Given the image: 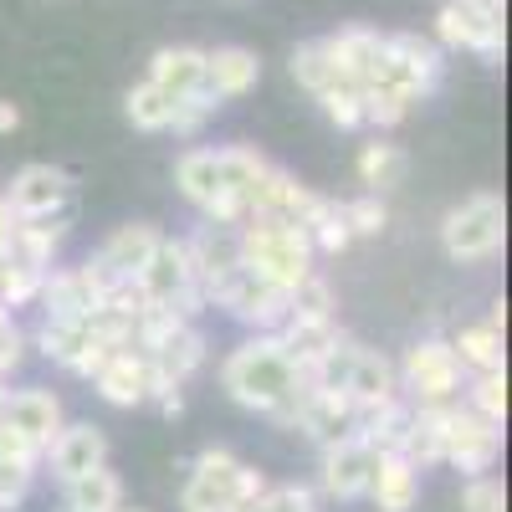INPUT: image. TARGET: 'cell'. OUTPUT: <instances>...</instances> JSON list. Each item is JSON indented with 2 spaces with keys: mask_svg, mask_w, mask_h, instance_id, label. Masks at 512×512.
I'll return each instance as SVG.
<instances>
[{
  "mask_svg": "<svg viewBox=\"0 0 512 512\" xmlns=\"http://www.w3.org/2000/svg\"><path fill=\"white\" fill-rule=\"evenodd\" d=\"M221 390L236 405L297 431V415H303V405L313 395V379L292 364V354L277 333H246L221 359Z\"/></svg>",
  "mask_w": 512,
  "mask_h": 512,
  "instance_id": "obj_1",
  "label": "cell"
},
{
  "mask_svg": "<svg viewBox=\"0 0 512 512\" xmlns=\"http://www.w3.org/2000/svg\"><path fill=\"white\" fill-rule=\"evenodd\" d=\"M236 241H241V267L256 272L262 282H272V287L287 292V297L318 272V256H313L308 231L292 226V221L251 216L246 226H236Z\"/></svg>",
  "mask_w": 512,
  "mask_h": 512,
  "instance_id": "obj_2",
  "label": "cell"
},
{
  "mask_svg": "<svg viewBox=\"0 0 512 512\" xmlns=\"http://www.w3.org/2000/svg\"><path fill=\"white\" fill-rule=\"evenodd\" d=\"M502 241H507V205L492 190L466 195L461 205H451L441 216V251L461 267L492 262V256L502 251Z\"/></svg>",
  "mask_w": 512,
  "mask_h": 512,
  "instance_id": "obj_3",
  "label": "cell"
},
{
  "mask_svg": "<svg viewBox=\"0 0 512 512\" xmlns=\"http://www.w3.org/2000/svg\"><path fill=\"white\" fill-rule=\"evenodd\" d=\"M175 185L200 210V221H216V226H246L251 221V205L231 185L226 149H185L180 164H175Z\"/></svg>",
  "mask_w": 512,
  "mask_h": 512,
  "instance_id": "obj_4",
  "label": "cell"
},
{
  "mask_svg": "<svg viewBox=\"0 0 512 512\" xmlns=\"http://www.w3.org/2000/svg\"><path fill=\"white\" fill-rule=\"evenodd\" d=\"M400 374V395L410 405H456L466 390V369L451 349V338H415L405 349V359L395 364Z\"/></svg>",
  "mask_w": 512,
  "mask_h": 512,
  "instance_id": "obj_5",
  "label": "cell"
},
{
  "mask_svg": "<svg viewBox=\"0 0 512 512\" xmlns=\"http://www.w3.org/2000/svg\"><path fill=\"white\" fill-rule=\"evenodd\" d=\"M139 297H144V308H175L185 323H195L210 303H205V292L195 287V272H190V256H185V241L180 236H164L149 256V267L139 272Z\"/></svg>",
  "mask_w": 512,
  "mask_h": 512,
  "instance_id": "obj_6",
  "label": "cell"
},
{
  "mask_svg": "<svg viewBox=\"0 0 512 512\" xmlns=\"http://www.w3.org/2000/svg\"><path fill=\"white\" fill-rule=\"evenodd\" d=\"M210 308H221L226 318H236V323L251 328V333H277V328L287 323V313H292V297L277 292L272 282H262L256 272L236 267L216 292H210Z\"/></svg>",
  "mask_w": 512,
  "mask_h": 512,
  "instance_id": "obj_7",
  "label": "cell"
},
{
  "mask_svg": "<svg viewBox=\"0 0 512 512\" xmlns=\"http://www.w3.org/2000/svg\"><path fill=\"white\" fill-rule=\"evenodd\" d=\"M502 456V425L472 415L461 400L446 410V436H441V461L456 466L461 477H487Z\"/></svg>",
  "mask_w": 512,
  "mask_h": 512,
  "instance_id": "obj_8",
  "label": "cell"
},
{
  "mask_svg": "<svg viewBox=\"0 0 512 512\" xmlns=\"http://www.w3.org/2000/svg\"><path fill=\"white\" fill-rule=\"evenodd\" d=\"M241 456L226 446H205L180 487V512H231L236 507V482H241Z\"/></svg>",
  "mask_w": 512,
  "mask_h": 512,
  "instance_id": "obj_9",
  "label": "cell"
},
{
  "mask_svg": "<svg viewBox=\"0 0 512 512\" xmlns=\"http://www.w3.org/2000/svg\"><path fill=\"white\" fill-rule=\"evenodd\" d=\"M0 195H6L16 221H57L72 205V175L57 164H21Z\"/></svg>",
  "mask_w": 512,
  "mask_h": 512,
  "instance_id": "obj_10",
  "label": "cell"
},
{
  "mask_svg": "<svg viewBox=\"0 0 512 512\" xmlns=\"http://www.w3.org/2000/svg\"><path fill=\"white\" fill-rule=\"evenodd\" d=\"M88 318H93V313H88ZM88 318H41L31 349H41L57 369H67V374H77V379H93V369H98L113 349L93 333Z\"/></svg>",
  "mask_w": 512,
  "mask_h": 512,
  "instance_id": "obj_11",
  "label": "cell"
},
{
  "mask_svg": "<svg viewBox=\"0 0 512 512\" xmlns=\"http://www.w3.org/2000/svg\"><path fill=\"white\" fill-rule=\"evenodd\" d=\"M374 466H379V451L364 436H338L318 456V487L333 502H359V497H369Z\"/></svg>",
  "mask_w": 512,
  "mask_h": 512,
  "instance_id": "obj_12",
  "label": "cell"
},
{
  "mask_svg": "<svg viewBox=\"0 0 512 512\" xmlns=\"http://www.w3.org/2000/svg\"><path fill=\"white\" fill-rule=\"evenodd\" d=\"M41 466H47V477L57 487H67L77 477L98 472V466H108V436H103V425H93V420L62 425V431L52 436V446L41 451Z\"/></svg>",
  "mask_w": 512,
  "mask_h": 512,
  "instance_id": "obj_13",
  "label": "cell"
},
{
  "mask_svg": "<svg viewBox=\"0 0 512 512\" xmlns=\"http://www.w3.org/2000/svg\"><path fill=\"white\" fill-rule=\"evenodd\" d=\"M113 287L98 277L93 262H82V267H52L47 282H41V318H88L103 308V297Z\"/></svg>",
  "mask_w": 512,
  "mask_h": 512,
  "instance_id": "obj_14",
  "label": "cell"
},
{
  "mask_svg": "<svg viewBox=\"0 0 512 512\" xmlns=\"http://www.w3.org/2000/svg\"><path fill=\"white\" fill-rule=\"evenodd\" d=\"M185 241V256H190V272H195V287L205 292V303H210V292H216L236 267H241V241H236V226H216V221H200Z\"/></svg>",
  "mask_w": 512,
  "mask_h": 512,
  "instance_id": "obj_15",
  "label": "cell"
},
{
  "mask_svg": "<svg viewBox=\"0 0 512 512\" xmlns=\"http://www.w3.org/2000/svg\"><path fill=\"white\" fill-rule=\"evenodd\" d=\"M159 241H164L159 226L134 221V226H118V231L88 256V262L98 267V277H103L108 287H123V282H139V272L149 267V256H154Z\"/></svg>",
  "mask_w": 512,
  "mask_h": 512,
  "instance_id": "obj_16",
  "label": "cell"
},
{
  "mask_svg": "<svg viewBox=\"0 0 512 512\" xmlns=\"http://www.w3.org/2000/svg\"><path fill=\"white\" fill-rule=\"evenodd\" d=\"M318 41H323V57H328L338 82H349V88H369L374 82L379 57H384V31H374V26H338L333 36H318Z\"/></svg>",
  "mask_w": 512,
  "mask_h": 512,
  "instance_id": "obj_17",
  "label": "cell"
},
{
  "mask_svg": "<svg viewBox=\"0 0 512 512\" xmlns=\"http://www.w3.org/2000/svg\"><path fill=\"white\" fill-rule=\"evenodd\" d=\"M6 425H11V431H21L31 446L47 451L52 436L67 425V415H62V400H57L52 390L26 384V390H11V400H6Z\"/></svg>",
  "mask_w": 512,
  "mask_h": 512,
  "instance_id": "obj_18",
  "label": "cell"
},
{
  "mask_svg": "<svg viewBox=\"0 0 512 512\" xmlns=\"http://www.w3.org/2000/svg\"><path fill=\"white\" fill-rule=\"evenodd\" d=\"M436 36H441V47H466L482 62H502V21L497 16H477V11L446 0L436 16Z\"/></svg>",
  "mask_w": 512,
  "mask_h": 512,
  "instance_id": "obj_19",
  "label": "cell"
},
{
  "mask_svg": "<svg viewBox=\"0 0 512 512\" xmlns=\"http://www.w3.org/2000/svg\"><path fill=\"white\" fill-rule=\"evenodd\" d=\"M93 390H98L108 405H118V410L144 405V395H149V359H144L139 349H113V354L93 369Z\"/></svg>",
  "mask_w": 512,
  "mask_h": 512,
  "instance_id": "obj_20",
  "label": "cell"
},
{
  "mask_svg": "<svg viewBox=\"0 0 512 512\" xmlns=\"http://www.w3.org/2000/svg\"><path fill=\"white\" fill-rule=\"evenodd\" d=\"M344 395L354 400V410H379V405L400 400V374H395V359H384L379 349H364V344H359Z\"/></svg>",
  "mask_w": 512,
  "mask_h": 512,
  "instance_id": "obj_21",
  "label": "cell"
},
{
  "mask_svg": "<svg viewBox=\"0 0 512 512\" xmlns=\"http://www.w3.org/2000/svg\"><path fill=\"white\" fill-rule=\"evenodd\" d=\"M149 82L159 93L169 98H190L205 88V47H190V41H180V47H159L149 57Z\"/></svg>",
  "mask_w": 512,
  "mask_h": 512,
  "instance_id": "obj_22",
  "label": "cell"
},
{
  "mask_svg": "<svg viewBox=\"0 0 512 512\" xmlns=\"http://www.w3.org/2000/svg\"><path fill=\"white\" fill-rule=\"evenodd\" d=\"M256 82H262V62L246 47H216L205 52V88L216 93V103H231V98H246Z\"/></svg>",
  "mask_w": 512,
  "mask_h": 512,
  "instance_id": "obj_23",
  "label": "cell"
},
{
  "mask_svg": "<svg viewBox=\"0 0 512 512\" xmlns=\"http://www.w3.org/2000/svg\"><path fill=\"white\" fill-rule=\"evenodd\" d=\"M369 502L379 512H415L420 502V466L405 456H379L374 482H369Z\"/></svg>",
  "mask_w": 512,
  "mask_h": 512,
  "instance_id": "obj_24",
  "label": "cell"
},
{
  "mask_svg": "<svg viewBox=\"0 0 512 512\" xmlns=\"http://www.w3.org/2000/svg\"><path fill=\"white\" fill-rule=\"evenodd\" d=\"M62 241H67V216H57V221H16V241H11L6 262H21L31 272H52L57 256H62Z\"/></svg>",
  "mask_w": 512,
  "mask_h": 512,
  "instance_id": "obj_25",
  "label": "cell"
},
{
  "mask_svg": "<svg viewBox=\"0 0 512 512\" xmlns=\"http://www.w3.org/2000/svg\"><path fill=\"white\" fill-rule=\"evenodd\" d=\"M451 349L461 359L466 374H492V369H507V344H502V328L492 323H466L456 338H451Z\"/></svg>",
  "mask_w": 512,
  "mask_h": 512,
  "instance_id": "obj_26",
  "label": "cell"
},
{
  "mask_svg": "<svg viewBox=\"0 0 512 512\" xmlns=\"http://www.w3.org/2000/svg\"><path fill=\"white\" fill-rule=\"evenodd\" d=\"M205 354H210V344H205V333H200V323H180L175 333L164 338V349H154L149 354V364H159L169 379H190L200 364H205Z\"/></svg>",
  "mask_w": 512,
  "mask_h": 512,
  "instance_id": "obj_27",
  "label": "cell"
},
{
  "mask_svg": "<svg viewBox=\"0 0 512 512\" xmlns=\"http://www.w3.org/2000/svg\"><path fill=\"white\" fill-rule=\"evenodd\" d=\"M62 507L67 512H118L123 507V482L113 466H98V472L77 477L62 487Z\"/></svg>",
  "mask_w": 512,
  "mask_h": 512,
  "instance_id": "obj_28",
  "label": "cell"
},
{
  "mask_svg": "<svg viewBox=\"0 0 512 512\" xmlns=\"http://www.w3.org/2000/svg\"><path fill=\"white\" fill-rule=\"evenodd\" d=\"M359 185H364V195H384V190H395L400 180H405V149L400 144H390V139H369L364 149H359Z\"/></svg>",
  "mask_w": 512,
  "mask_h": 512,
  "instance_id": "obj_29",
  "label": "cell"
},
{
  "mask_svg": "<svg viewBox=\"0 0 512 512\" xmlns=\"http://www.w3.org/2000/svg\"><path fill=\"white\" fill-rule=\"evenodd\" d=\"M303 231H308V241H313V256H338V251H349V226H344V200H328V195H318L313 200V210L303 216Z\"/></svg>",
  "mask_w": 512,
  "mask_h": 512,
  "instance_id": "obj_30",
  "label": "cell"
},
{
  "mask_svg": "<svg viewBox=\"0 0 512 512\" xmlns=\"http://www.w3.org/2000/svg\"><path fill=\"white\" fill-rule=\"evenodd\" d=\"M123 113H128V123H134L139 134H164V128H169V113H175V98L159 93L154 82L144 77V82H134V88H128Z\"/></svg>",
  "mask_w": 512,
  "mask_h": 512,
  "instance_id": "obj_31",
  "label": "cell"
},
{
  "mask_svg": "<svg viewBox=\"0 0 512 512\" xmlns=\"http://www.w3.org/2000/svg\"><path fill=\"white\" fill-rule=\"evenodd\" d=\"M461 405L492 420V425H507V369H492V374H466V390H461Z\"/></svg>",
  "mask_w": 512,
  "mask_h": 512,
  "instance_id": "obj_32",
  "label": "cell"
},
{
  "mask_svg": "<svg viewBox=\"0 0 512 512\" xmlns=\"http://www.w3.org/2000/svg\"><path fill=\"white\" fill-rule=\"evenodd\" d=\"M41 282H47V272H31L21 262H0V308L16 318V308H31L41 297Z\"/></svg>",
  "mask_w": 512,
  "mask_h": 512,
  "instance_id": "obj_33",
  "label": "cell"
},
{
  "mask_svg": "<svg viewBox=\"0 0 512 512\" xmlns=\"http://www.w3.org/2000/svg\"><path fill=\"white\" fill-rule=\"evenodd\" d=\"M292 82L303 93H323V88H333V67H328V57H323V41H303V47H292Z\"/></svg>",
  "mask_w": 512,
  "mask_h": 512,
  "instance_id": "obj_34",
  "label": "cell"
},
{
  "mask_svg": "<svg viewBox=\"0 0 512 512\" xmlns=\"http://www.w3.org/2000/svg\"><path fill=\"white\" fill-rule=\"evenodd\" d=\"M216 108H221V103H216V93H210V88H200V93H190V98H175V113H169V128H164V134L195 139L200 128L216 118Z\"/></svg>",
  "mask_w": 512,
  "mask_h": 512,
  "instance_id": "obj_35",
  "label": "cell"
},
{
  "mask_svg": "<svg viewBox=\"0 0 512 512\" xmlns=\"http://www.w3.org/2000/svg\"><path fill=\"white\" fill-rule=\"evenodd\" d=\"M313 103L328 113V123H338V128H344V134L364 128V98H359V88H349V82H333V88H323Z\"/></svg>",
  "mask_w": 512,
  "mask_h": 512,
  "instance_id": "obj_36",
  "label": "cell"
},
{
  "mask_svg": "<svg viewBox=\"0 0 512 512\" xmlns=\"http://www.w3.org/2000/svg\"><path fill=\"white\" fill-rule=\"evenodd\" d=\"M359 98H364V123H374V128H395L415 108V98L400 88H359Z\"/></svg>",
  "mask_w": 512,
  "mask_h": 512,
  "instance_id": "obj_37",
  "label": "cell"
},
{
  "mask_svg": "<svg viewBox=\"0 0 512 512\" xmlns=\"http://www.w3.org/2000/svg\"><path fill=\"white\" fill-rule=\"evenodd\" d=\"M338 308V297H333V282L323 277V272H313L303 287L292 292V313L287 318H338L333 313Z\"/></svg>",
  "mask_w": 512,
  "mask_h": 512,
  "instance_id": "obj_38",
  "label": "cell"
},
{
  "mask_svg": "<svg viewBox=\"0 0 512 512\" xmlns=\"http://www.w3.org/2000/svg\"><path fill=\"white\" fill-rule=\"evenodd\" d=\"M344 226L349 236H379L384 226H390V205H384V195H359V200H344Z\"/></svg>",
  "mask_w": 512,
  "mask_h": 512,
  "instance_id": "obj_39",
  "label": "cell"
},
{
  "mask_svg": "<svg viewBox=\"0 0 512 512\" xmlns=\"http://www.w3.org/2000/svg\"><path fill=\"white\" fill-rule=\"evenodd\" d=\"M0 466L21 472L26 482H36V477H41V446H31L21 431H11L6 420H0Z\"/></svg>",
  "mask_w": 512,
  "mask_h": 512,
  "instance_id": "obj_40",
  "label": "cell"
},
{
  "mask_svg": "<svg viewBox=\"0 0 512 512\" xmlns=\"http://www.w3.org/2000/svg\"><path fill=\"white\" fill-rule=\"evenodd\" d=\"M461 512H507V492L502 482L487 472V477H466L461 487Z\"/></svg>",
  "mask_w": 512,
  "mask_h": 512,
  "instance_id": "obj_41",
  "label": "cell"
},
{
  "mask_svg": "<svg viewBox=\"0 0 512 512\" xmlns=\"http://www.w3.org/2000/svg\"><path fill=\"white\" fill-rule=\"evenodd\" d=\"M26 354H31V333L16 318H6V323H0V379L11 384V374L26 364Z\"/></svg>",
  "mask_w": 512,
  "mask_h": 512,
  "instance_id": "obj_42",
  "label": "cell"
},
{
  "mask_svg": "<svg viewBox=\"0 0 512 512\" xmlns=\"http://www.w3.org/2000/svg\"><path fill=\"white\" fill-rule=\"evenodd\" d=\"M262 512H318V497H313V487H297V482L267 487L262 492Z\"/></svg>",
  "mask_w": 512,
  "mask_h": 512,
  "instance_id": "obj_43",
  "label": "cell"
},
{
  "mask_svg": "<svg viewBox=\"0 0 512 512\" xmlns=\"http://www.w3.org/2000/svg\"><path fill=\"white\" fill-rule=\"evenodd\" d=\"M11 241H16V216H11L6 195H0V262H6V256H11Z\"/></svg>",
  "mask_w": 512,
  "mask_h": 512,
  "instance_id": "obj_44",
  "label": "cell"
},
{
  "mask_svg": "<svg viewBox=\"0 0 512 512\" xmlns=\"http://www.w3.org/2000/svg\"><path fill=\"white\" fill-rule=\"evenodd\" d=\"M451 6H466V11H477V16H497V21H502L507 0H451Z\"/></svg>",
  "mask_w": 512,
  "mask_h": 512,
  "instance_id": "obj_45",
  "label": "cell"
},
{
  "mask_svg": "<svg viewBox=\"0 0 512 512\" xmlns=\"http://www.w3.org/2000/svg\"><path fill=\"white\" fill-rule=\"evenodd\" d=\"M21 128V108L16 103H0V134H16Z\"/></svg>",
  "mask_w": 512,
  "mask_h": 512,
  "instance_id": "obj_46",
  "label": "cell"
},
{
  "mask_svg": "<svg viewBox=\"0 0 512 512\" xmlns=\"http://www.w3.org/2000/svg\"><path fill=\"white\" fill-rule=\"evenodd\" d=\"M6 400H11V384L0 379V420H6Z\"/></svg>",
  "mask_w": 512,
  "mask_h": 512,
  "instance_id": "obj_47",
  "label": "cell"
},
{
  "mask_svg": "<svg viewBox=\"0 0 512 512\" xmlns=\"http://www.w3.org/2000/svg\"><path fill=\"white\" fill-rule=\"evenodd\" d=\"M118 512H144V507H118Z\"/></svg>",
  "mask_w": 512,
  "mask_h": 512,
  "instance_id": "obj_48",
  "label": "cell"
}]
</instances>
